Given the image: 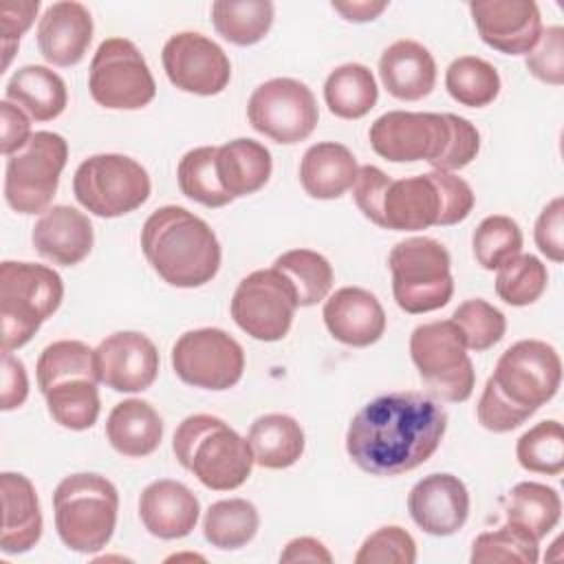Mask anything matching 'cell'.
Returning a JSON list of instances; mask_svg holds the SVG:
<instances>
[{"label": "cell", "mask_w": 564, "mask_h": 564, "mask_svg": "<svg viewBox=\"0 0 564 564\" xmlns=\"http://www.w3.org/2000/svg\"><path fill=\"white\" fill-rule=\"evenodd\" d=\"M388 2H368V0H352V2H333V9L339 11L350 22H368L375 20Z\"/></svg>", "instance_id": "obj_53"}, {"label": "cell", "mask_w": 564, "mask_h": 564, "mask_svg": "<svg viewBox=\"0 0 564 564\" xmlns=\"http://www.w3.org/2000/svg\"><path fill=\"white\" fill-rule=\"evenodd\" d=\"M200 516L198 498L178 480L150 482L139 498V518L150 535L178 540L192 533Z\"/></svg>", "instance_id": "obj_23"}, {"label": "cell", "mask_w": 564, "mask_h": 564, "mask_svg": "<svg viewBox=\"0 0 564 564\" xmlns=\"http://www.w3.org/2000/svg\"><path fill=\"white\" fill-rule=\"evenodd\" d=\"M99 383L115 392H143L159 375V350L137 330L108 335L95 348Z\"/></svg>", "instance_id": "obj_18"}, {"label": "cell", "mask_w": 564, "mask_h": 564, "mask_svg": "<svg viewBox=\"0 0 564 564\" xmlns=\"http://www.w3.org/2000/svg\"><path fill=\"white\" fill-rule=\"evenodd\" d=\"M297 308L293 284L278 269H258L245 275L231 297V317L240 330L258 341L282 339Z\"/></svg>", "instance_id": "obj_14"}, {"label": "cell", "mask_w": 564, "mask_h": 564, "mask_svg": "<svg viewBox=\"0 0 564 564\" xmlns=\"http://www.w3.org/2000/svg\"><path fill=\"white\" fill-rule=\"evenodd\" d=\"M260 527L258 509L245 498H229L209 505L203 518L205 540L216 549H240L249 544Z\"/></svg>", "instance_id": "obj_36"}, {"label": "cell", "mask_w": 564, "mask_h": 564, "mask_svg": "<svg viewBox=\"0 0 564 564\" xmlns=\"http://www.w3.org/2000/svg\"><path fill=\"white\" fill-rule=\"evenodd\" d=\"M88 90L104 108L139 110L154 99L156 84L134 42L108 37L90 59Z\"/></svg>", "instance_id": "obj_13"}, {"label": "cell", "mask_w": 564, "mask_h": 564, "mask_svg": "<svg viewBox=\"0 0 564 564\" xmlns=\"http://www.w3.org/2000/svg\"><path fill=\"white\" fill-rule=\"evenodd\" d=\"M4 99L22 108L35 121H51L64 112L68 93L64 79L55 70L29 64L11 75L4 88Z\"/></svg>", "instance_id": "obj_30"}, {"label": "cell", "mask_w": 564, "mask_h": 564, "mask_svg": "<svg viewBox=\"0 0 564 564\" xmlns=\"http://www.w3.org/2000/svg\"><path fill=\"white\" fill-rule=\"evenodd\" d=\"M456 132L452 112H408L390 110L375 119L368 130L372 150L392 163L427 161L443 170Z\"/></svg>", "instance_id": "obj_10"}, {"label": "cell", "mask_w": 564, "mask_h": 564, "mask_svg": "<svg viewBox=\"0 0 564 564\" xmlns=\"http://www.w3.org/2000/svg\"><path fill=\"white\" fill-rule=\"evenodd\" d=\"M445 88L454 101L467 108H485L500 93V75L482 57H456L445 70Z\"/></svg>", "instance_id": "obj_37"}, {"label": "cell", "mask_w": 564, "mask_h": 564, "mask_svg": "<svg viewBox=\"0 0 564 564\" xmlns=\"http://www.w3.org/2000/svg\"><path fill=\"white\" fill-rule=\"evenodd\" d=\"M452 322L458 326L465 339V346L474 352L489 350L505 337V330H507V319L502 311H498L494 304L480 297L463 302L454 311Z\"/></svg>", "instance_id": "obj_45"}, {"label": "cell", "mask_w": 564, "mask_h": 564, "mask_svg": "<svg viewBox=\"0 0 564 564\" xmlns=\"http://www.w3.org/2000/svg\"><path fill=\"white\" fill-rule=\"evenodd\" d=\"M172 449L176 460L214 491L238 489L253 469L249 441L212 414L183 419L174 432Z\"/></svg>", "instance_id": "obj_5"}, {"label": "cell", "mask_w": 564, "mask_h": 564, "mask_svg": "<svg viewBox=\"0 0 564 564\" xmlns=\"http://www.w3.org/2000/svg\"><path fill=\"white\" fill-rule=\"evenodd\" d=\"M2 491V535L0 549L7 555L31 551L42 538V511L33 482L24 474L4 471L0 476Z\"/></svg>", "instance_id": "obj_25"}, {"label": "cell", "mask_w": 564, "mask_h": 564, "mask_svg": "<svg viewBox=\"0 0 564 564\" xmlns=\"http://www.w3.org/2000/svg\"><path fill=\"white\" fill-rule=\"evenodd\" d=\"M560 381L562 361L551 344L542 339L511 344L485 383L476 408L478 423L496 434L520 427L555 397Z\"/></svg>", "instance_id": "obj_3"}, {"label": "cell", "mask_w": 564, "mask_h": 564, "mask_svg": "<svg viewBox=\"0 0 564 564\" xmlns=\"http://www.w3.org/2000/svg\"><path fill=\"white\" fill-rule=\"evenodd\" d=\"M141 249L154 273L178 289L212 282L220 269L214 229L178 205L154 209L141 229Z\"/></svg>", "instance_id": "obj_4"}, {"label": "cell", "mask_w": 564, "mask_h": 564, "mask_svg": "<svg viewBox=\"0 0 564 564\" xmlns=\"http://www.w3.org/2000/svg\"><path fill=\"white\" fill-rule=\"evenodd\" d=\"M68 159L62 134L40 130L31 141L7 159L4 200L18 214H44L57 192L59 174Z\"/></svg>", "instance_id": "obj_12"}, {"label": "cell", "mask_w": 564, "mask_h": 564, "mask_svg": "<svg viewBox=\"0 0 564 564\" xmlns=\"http://www.w3.org/2000/svg\"><path fill=\"white\" fill-rule=\"evenodd\" d=\"M280 562H324L330 564V551L315 538H295L280 553Z\"/></svg>", "instance_id": "obj_52"}, {"label": "cell", "mask_w": 564, "mask_h": 564, "mask_svg": "<svg viewBox=\"0 0 564 564\" xmlns=\"http://www.w3.org/2000/svg\"><path fill=\"white\" fill-rule=\"evenodd\" d=\"M410 357L432 399L460 403L471 397L476 383L474 364L452 319L416 326L410 335Z\"/></svg>", "instance_id": "obj_9"}, {"label": "cell", "mask_w": 564, "mask_h": 564, "mask_svg": "<svg viewBox=\"0 0 564 564\" xmlns=\"http://www.w3.org/2000/svg\"><path fill=\"white\" fill-rule=\"evenodd\" d=\"M247 117L253 130L275 143H300L317 126L319 110L315 95L304 82L293 77H273L260 84L247 104Z\"/></svg>", "instance_id": "obj_15"}, {"label": "cell", "mask_w": 564, "mask_h": 564, "mask_svg": "<svg viewBox=\"0 0 564 564\" xmlns=\"http://www.w3.org/2000/svg\"><path fill=\"white\" fill-rule=\"evenodd\" d=\"M216 152L214 145L194 148L183 154L176 170L181 192L205 207H225L234 200L218 181Z\"/></svg>", "instance_id": "obj_39"}, {"label": "cell", "mask_w": 564, "mask_h": 564, "mask_svg": "<svg viewBox=\"0 0 564 564\" xmlns=\"http://www.w3.org/2000/svg\"><path fill=\"white\" fill-rule=\"evenodd\" d=\"M97 383L88 377H73L46 388L42 394L53 421L75 432L93 427L101 408Z\"/></svg>", "instance_id": "obj_35"}, {"label": "cell", "mask_w": 564, "mask_h": 564, "mask_svg": "<svg viewBox=\"0 0 564 564\" xmlns=\"http://www.w3.org/2000/svg\"><path fill=\"white\" fill-rule=\"evenodd\" d=\"M518 463L533 474L557 476L564 469V430L555 419L542 421L516 443Z\"/></svg>", "instance_id": "obj_41"}, {"label": "cell", "mask_w": 564, "mask_h": 564, "mask_svg": "<svg viewBox=\"0 0 564 564\" xmlns=\"http://www.w3.org/2000/svg\"><path fill=\"white\" fill-rule=\"evenodd\" d=\"M37 386L44 392L57 381L88 377L99 381L95 350L77 339H59L48 344L37 357Z\"/></svg>", "instance_id": "obj_40"}, {"label": "cell", "mask_w": 564, "mask_h": 564, "mask_svg": "<svg viewBox=\"0 0 564 564\" xmlns=\"http://www.w3.org/2000/svg\"><path fill=\"white\" fill-rule=\"evenodd\" d=\"M253 463L264 469H286L304 454V430L289 414L258 416L247 434Z\"/></svg>", "instance_id": "obj_31"}, {"label": "cell", "mask_w": 564, "mask_h": 564, "mask_svg": "<svg viewBox=\"0 0 564 564\" xmlns=\"http://www.w3.org/2000/svg\"><path fill=\"white\" fill-rule=\"evenodd\" d=\"M93 40L90 11L75 0L51 4L37 22V46L53 66H75Z\"/></svg>", "instance_id": "obj_22"}, {"label": "cell", "mask_w": 564, "mask_h": 564, "mask_svg": "<svg viewBox=\"0 0 564 564\" xmlns=\"http://www.w3.org/2000/svg\"><path fill=\"white\" fill-rule=\"evenodd\" d=\"M62 297V278L51 267L4 260L0 264L2 352L29 344L40 326L59 308Z\"/></svg>", "instance_id": "obj_7"}, {"label": "cell", "mask_w": 564, "mask_h": 564, "mask_svg": "<svg viewBox=\"0 0 564 564\" xmlns=\"http://www.w3.org/2000/svg\"><path fill=\"white\" fill-rule=\"evenodd\" d=\"M538 540L524 529L505 522L496 531L480 533L471 544L469 560L474 564H496V562H520L535 564L538 562Z\"/></svg>", "instance_id": "obj_44"}, {"label": "cell", "mask_w": 564, "mask_h": 564, "mask_svg": "<svg viewBox=\"0 0 564 564\" xmlns=\"http://www.w3.org/2000/svg\"><path fill=\"white\" fill-rule=\"evenodd\" d=\"M29 397V379L24 364L11 352H2V394L0 408L4 412L20 408Z\"/></svg>", "instance_id": "obj_51"}, {"label": "cell", "mask_w": 564, "mask_h": 564, "mask_svg": "<svg viewBox=\"0 0 564 564\" xmlns=\"http://www.w3.org/2000/svg\"><path fill=\"white\" fill-rule=\"evenodd\" d=\"M176 377L203 390H229L245 370L242 346L220 328H196L183 333L172 346Z\"/></svg>", "instance_id": "obj_16"}, {"label": "cell", "mask_w": 564, "mask_h": 564, "mask_svg": "<svg viewBox=\"0 0 564 564\" xmlns=\"http://www.w3.org/2000/svg\"><path fill=\"white\" fill-rule=\"evenodd\" d=\"M324 99L328 110L339 119L366 117L379 99V88L372 70L355 62L337 66L326 77Z\"/></svg>", "instance_id": "obj_33"}, {"label": "cell", "mask_w": 564, "mask_h": 564, "mask_svg": "<svg viewBox=\"0 0 564 564\" xmlns=\"http://www.w3.org/2000/svg\"><path fill=\"white\" fill-rule=\"evenodd\" d=\"M388 267L392 295L401 311L410 315L432 313L452 300V260L438 240L416 236L397 242L388 253Z\"/></svg>", "instance_id": "obj_8"}, {"label": "cell", "mask_w": 564, "mask_h": 564, "mask_svg": "<svg viewBox=\"0 0 564 564\" xmlns=\"http://www.w3.org/2000/svg\"><path fill=\"white\" fill-rule=\"evenodd\" d=\"M379 77L392 97L419 101L427 97L436 84V62L423 44L397 40L379 57Z\"/></svg>", "instance_id": "obj_26"}, {"label": "cell", "mask_w": 564, "mask_h": 564, "mask_svg": "<svg viewBox=\"0 0 564 564\" xmlns=\"http://www.w3.org/2000/svg\"><path fill=\"white\" fill-rule=\"evenodd\" d=\"M212 24L223 40L236 46H251L269 33L273 4L269 0H216L212 4Z\"/></svg>", "instance_id": "obj_34"}, {"label": "cell", "mask_w": 564, "mask_h": 564, "mask_svg": "<svg viewBox=\"0 0 564 564\" xmlns=\"http://www.w3.org/2000/svg\"><path fill=\"white\" fill-rule=\"evenodd\" d=\"M31 240L42 258L59 267H73L90 253L95 234L86 214L70 205H53L40 214Z\"/></svg>", "instance_id": "obj_24"}, {"label": "cell", "mask_w": 564, "mask_h": 564, "mask_svg": "<svg viewBox=\"0 0 564 564\" xmlns=\"http://www.w3.org/2000/svg\"><path fill=\"white\" fill-rule=\"evenodd\" d=\"M361 214L392 231H421L463 223L474 209V192L454 172L390 178L377 165H361L352 185Z\"/></svg>", "instance_id": "obj_2"}, {"label": "cell", "mask_w": 564, "mask_h": 564, "mask_svg": "<svg viewBox=\"0 0 564 564\" xmlns=\"http://www.w3.org/2000/svg\"><path fill=\"white\" fill-rule=\"evenodd\" d=\"M357 172V159L346 145L322 141L304 152L300 163V183L308 196L330 200L352 189Z\"/></svg>", "instance_id": "obj_27"}, {"label": "cell", "mask_w": 564, "mask_h": 564, "mask_svg": "<svg viewBox=\"0 0 564 564\" xmlns=\"http://www.w3.org/2000/svg\"><path fill=\"white\" fill-rule=\"evenodd\" d=\"M150 176L126 154H95L79 163L73 192L82 207L101 218H117L139 209L150 198Z\"/></svg>", "instance_id": "obj_11"}, {"label": "cell", "mask_w": 564, "mask_h": 564, "mask_svg": "<svg viewBox=\"0 0 564 564\" xmlns=\"http://www.w3.org/2000/svg\"><path fill=\"white\" fill-rule=\"evenodd\" d=\"M106 438L121 456L143 458L161 445L163 421L148 401L126 399L110 410Z\"/></svg>", "instance_id": "obj_28"}, {"label": "cell", "mask_w": 564, "mask_h": 564, "mask_svg": "<svg viewBox=\"0 0 564 564\" xmlns=\"http://www.w3.org/2000/svg\"><path fill=\"white\" fill-rule=\"evenodd\" d=\"M328 333L352 348H366L381 339L386 330V313L381 302L366 289H337L322 311Z\"/></svg>", "instance_id": "obj_21"}, {"label": "cell", "mask_w": 564, "mask_h": 564, "mask_svg": "<svg viewBox=\"0 0 564 564\" xmlns=\"http://www.w3.org/2000/svg\"><path fill=\"white\" fill-rule=\"evenodd\" d=\"M0 121H2L0 150L9 159L31 141V137H33L31 134V121L22 112V108H18L15 104H11L7 99L0 104Z\"/></svg>", "instance_id": "obj_50"}, {"label": "cell", "mask_w": 564, "mask_h": 564, "mask_svg": "<svg viewBox=\"0 0 564 564\" xmlns=\"http://www.w3.org/2000/svg\"><path fill=\"white\" fill-rule=\"evenodd\" d=\"M469 13L480 40L505 55L529 53L544 29L533 0H476Z\"/></svg>", "instance_id": "obj_19"}, {"label": "cell", "mask_w": 564, "mask_h": 564, "mask_svg": "<svg viewBox=\"0 0 564 564\" xmlns=\"http://www.w3.org/2000/svg\"><path fill=\"white\" fill-rule=\"evenodd\" d=\"M562 516V500L553 487L524 480L518 482L505 498L507 522L524 529L538 542L546 538Z\"/></svg>", "instance_id": "obj_32"}, {"label": "cell", "mask_w": 564, "mask_h": 564, "mask_svg": "<svg viewBox=\"0 0 564 564\" xmlns=\"http://www.w3.org/2000/svg\"><path fill=\"white\" fill-rule=\"evenodd\" d=\"M447 412L419 392H388L368 401L350 421L346 452L370 476H399L423 465L441 445Z\"/></svg>", "instance_id": "obj_1"}, {"label": "cell", "mask_w": 564, "mask_h": 564, "mask_svg": "<svg viewBox=\"0 0 564 564\" xmlns=\"http://www.w3.org/2000/svg\"><path fill=\"white\" fill-rule=\"evenodd\" d=\"M533 238L538 249L553 262L564 260V198L555 196L538 216Z\"/></svg>", "instance_id": "obj_48"}, {"label": "cell", "mask_w": 564, "mask_h": 564, "mask_svg": "<svg viewBox=\"0 0 564 564\" xmlns=\"http://www.w3.org/2000/svg\"><path fill=\"white\" fill-rule=\"evenodd\" d=\"M273 269L284 273L295 289L297 306H313L322 302L333 286L330 262L311 249H291L275 258Z\"/></svg>", "instance_id": "obj_38"}, {"label": "cell", "mask_w": 564, "mask_h": 564, "mask_svg": "<svg viewBox=\"0 0 564 564\" xmlns=\"http://www.w3.org/2000/svg\"><path fill=\"white\" fill-rule=\"evenodd\" d=\"M408 511L414 524L430 535H452L467 522L469 494L452 474H430L408 494Z\"/></svg>", "instance_id": "obj_20"}, {"label": "cell", "mask_w": 564, "mask_h": 564, "mask_svg": "<svg viewBox=\"0 0 564 564\" xmlns=\"http://www.w3.org/2000/svg\"><path fill=\"white\" fill-rule=\"evenodd\" d=\"M549 284L546 267L531 253H518L507 260L496 275V293L511 306H529L542 297Z\"/></svg>", "instance_id": "obj_42"}, {"label": "cell", "mask_w": 564, "mask_h": 564, "mask_svg": "<svg viewBox=\"0 0 564 564\" xmlns=\"http://www.w3.org/2000/svg\"><path fill=\"white\" fill-rule=\"evenodd\" d=\"M529 73L551 86L564 84V29L546 26L540 33L538 44L527 53Z\"/></svg>", "instance_id": "obj_47"}, {"label": "cell", "mask_w": 564, "mask_h": 564, "mask_svg": "<svg viewBox=\"0 0 564 564\" xmlns=\"http://www.w3.org/2000/svg\"><path fill=\"white\" fill-rule=\"evenodd\" d=\"M471 249L476 262L487 269H500L507 260L522 251V231L518 223L509 216L494 214L480 220L474 231Z\"/></svg>", "instance_id": "obj_43"}, {"label": "cell", "mask_w": 564, "mask_h": 564, "mask_svg": "<svg viewBox=\"0 0 564 564\" xmlns=\"http://www.w3.org/2000/svg\"><path fill=\"white\" fill-rule=\"evenodd\" d=\"M59 540L77 553L101 551L117 527V487L99 474H70L53 494Z\"/></svg>", "instance_id": "obj_6"}, {"label": "cell", "mask_w": 564, "mask_h": 564, "mask_svg": "<svg viewBox=\"0 0 564 564\" xmlns=\"http://www.w3.org/2000/svg\"><path fill=\"white\" fill-rule=\"evenodd\" d=\"M355 562L357 564H386V562L414 564L416 542L405 529L397 524L381 527L364 540V544L355 555Z\"/></svg>", "instance_id": "obj_46"}, {"label": "cell", "mask_w": 564, "mask_h": 564, "mask_svg": "<svg viewBox=\"0 0 564 564\" xmlns=\"http://www.w3.org/2000/svg\"><path fill=\"white\" fill-rule=\"evenodd\" d=\"M161 59L167 79L183 93L212 97L223 93L231 79L227 53L196 31L172 35L163 46Z\"/></svg>", "instance_id": "obj_17"}, {"label": "cell", "mask_w": 564, "mask_h": 564, "mask_svg": "<svg viewBox=\"0 0 564 564\" xmlns=\"http://www.w3.org/2000/svg\"><path fill=\"white\" fill-rule=\"evenodd\" d=\"M40 9L37 0H4L0 4L2 18V51H4V68L11 64L13 51L20 44L22 33L33 24L35 13Z\"/></svg>", "instance_id": "obj_49"}, {"label": "cell", "mask_w": 564, "mask_h": 564, "mask_svg": "<svg viewBox=\"0 0 564 564\" xmlns=\"http://www.w3.org/2000/svg\"><path fill=\"white\" fill-rule=\"evenodd\" d=\"M271 170V152L253 139L227 141L216 152V174L231 198L262 189Z\"/></svg>", "instance_id": "obj_29"}]
</instances>
